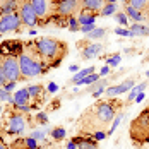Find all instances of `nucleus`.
Segmentation results:
<instances>
[{
  "label": "nucleus",
  "mask_w": 149,
  "mask_h": 149,
  "mask_svg": "<svg viewBox=\"0 0 149 149\" xmlns=\"http://www.w3.org/2000/svg\"><path fill=\"white\" fill-rule=\"evenodd\" d=\"M98 15H100V12H93V10L82 9V10L77 14V21H79L81 26H88V24H94V22H96Z\"/></svg>",
  "instance_id": "obj_15"
},
{
  "label": "nucleus",
  "mask_w": 149,
  "mask_h": 149,
  "mask_svg": "<svg viewBox=\"0 0 149 149\" xmlns=\"http://www.w3.org/2000/svg\"><path fill=\"white\" fill-rule=\"evenodd\" d=\"M146 142H149V139H148V141H146Z\"/></svg>",
  "instance_id": "obj_50"
},
{
  "label": "nucleus",
  "mask_w": 149,
  "mask_h": 149,
  "mask_svg": "<svg viewBox=\"0 0 149 149\" xmlns=\"http://www.w3.org/2000/svg\"><path fill=\"white\" fill-rule=\"evenodd\" d=\"M36 122L41 123V125H46V123H48V115H46L45 111H40V113L36 115Z\"/></svg>",
  "instance_id": "obj_36"
},
{
  "label": "nucleus",
  "mask_w": 149,
  "mask_h": 149,
  "mask_svg": "<svg viewBox=\"0 0 149 149\" xmlns=\"http://www.w3.org/2000/svg\"><path fill=\"white\" fill-rule=\"evenodd\" d=\"M123 12L127 14V17H129L130 21H134V22H142V21L146 19V15L142 14L141 10L134 9V7H132V5H129V3H125V7H123Z\"/></svg>",
  "instance_id": "obj_16"
},
{
  "label": "nucleus",
  "mask_w": 149,
  "mask_h": 149,
  "mask_svg": "<svg viewBox=\"0 0 149 149\" xmlns=\"http://www.w3.org/2000/svg\"><path fill=\"white\" fill-rule=\"evenodd\" d=\"M31 137L34 139V141H38V142H43L46 139V132L43 129H40V130H34V132H31Z\"/></svg>",
  "instance_id": "obj_32"
},
{
  "label": "nucleus",
  "mask_w": 149,
  "mask_h": 149,
  "mask_svg": "<svg viewBox=\"0 0 149 149\" xmlns=\"http://www.w3.org/2000/svg\"><path fill=\"white\" fill-rule=\"evenodd\" d=\"M19 58V67H21V75L22 79H31V77H38V75L45 74L48 70L43 60L40 57V53L36 52V48L33 43L26 45V50H22V53L17 55Z\"/></svg>",
  "instance_id": "obj_3"
},
{
  "label": "nucleus",
  "mask_w": 149,
  "mask_h": 149,
  "mask_svg": "<svg viewBox=\"0 0 149 149\" xmlns=\"http://www.w3.org/2000/svg\"><path fill=\"white\" fill-rule=\"evenodd\" d=\"M148 26H149V22H148Z\"/></svg>",
  "instance_id": "obj_52"
},
{
  "label": "nucleus",
  "mask_w": 149,
  "mask_h": 149,
  "mask_svg": "<svg viewBox=\"0 0 149 149\" xmlns=\"http://www.w3.org/2000/svg\"><path fill=\"white\" fill-rule=\"evenodd\" d=\"M50 135H52L53 141H62V139H65L67 132H65L63 127H53V129L50 130Z\"/></svg>",
  "instance_id": "obj_27"
},
{
  "label": "nucleus",
  "mask_w": 149,
  "mask_h": 149,
  "mask_svg": "<svg viewBox=\"0 0 149 149\" xmlns=\"http://www.w3.org/2000/svg\"><path fill=\"white\" fill-rule=\"evenodd\" d=\"M3 125H5V132L9 135H21L26 129V117H24V113H21L17 110L15 111L7 110Z\"/></svg>",
  "instance_id": "obj_5"
},
{
  "label": "nucleus",
  "mask_w": 149,
  "mask_h": 149,
  "mask_svg": "<svg viewBox=\"0 0 149 149\" xmlns=\"http://www.w3.org/2000/svg\"><path fill=\"white\" fill-rule=\"evenodd\" d=\"M79 69H81L79 65H70V72H74V74H77V72H79Z\"/></svg>",
  "instance_id": "obj_45"
},
{
  "label": "nucleus",
  "mask_w": 149,
  "mask_h": 149,
  "mask_svg": "<svg viewBox=\"0 0 149 149\" xmlns=\"http://www.w3.org/2000/svg\"><path fill=\"white\" fill-rule=\"evenodd\" d=\"M123 117H125V111H117V115H115V118L111 120V125H110V129L106 130V135L110 137V135L113 134L117 129H118V125H120V122L123 120Z\"/></svg>",
  "instance_id": "obj_21"
},
{
  "label": "nucleus",
  "mask_w": 149,
  "mask_h": 149,
  "mask_svg": "<svg viewBox=\"0 0 149 149\" xmlns=\"http://www.w3.org/2000/svg\"><path fill=\"white\" fill-rule=\"evenodd\" d=\"M130 139L132 142L142 144L149 139V106L139 113V117L130 125Z\"/></svg>",
  "instance_id": "obj_4"
},
{
  "label": "nucleus",
  "mask_w": 149,
  "mask_h": 149,
  "mask_svg": "<svg viewBox=\"0 0 149 149\" xmlns=\"http://www.w3.org/2000/svg\"><path fill=\"white\" fill-rule=\"evenodd\" d=\"M115 21L118 22L120 26H127V28H129V17H127L125 12H117V14H115Z\"/></svg>",
  "instance_id": "obj_30"
},
{
  "label": "nucleus",
  "mask_w": 149,
  "mask_h": 149,
  "mask_svg": "<svg viewBox=\"0 0 149 149\" xmlns=\"http://www.w3.org/2000/svg\"><path fill=\"white\" fill-rule=\"evenodd\" d=\"M17 14H19V17H21V21H22V26L31 28V29H34L36 26H40V19H38L36 12L33 10L29 0H21Z\"/></svg>",
  "instance_id": "obj_8"
},
{
  "label": "nucleus",
  "mask_w": 149,
  "mask_h": 149,
  "mask_svg": "<svg viewBox=\"0 0 149 149\" xmlns=\"http://www.w3.org/2000/svg\"><path fill=\"white\" fill-rule=\"evenodd\" d=\"M48 91H50V93H55V91H58V86L52 82V84H48Z\"/></svg>",
  "instance_id": "obj_42"
},
{
  "label": "nucleus",
  "mask_w": 149,
  "mask_h": 149,
  "mask_svg": "<svg viewBox=\"0 0 149 149\" xmlns=\"http://www.w3.org/2000/svg\"><path fill=\"white\" fill-rule=\"evenodd\" d=\"M117 12H118V5H117V3H106L103 9H101L100 15H103V17H108V15H115Z\"/></svg>",
  "instance_id": "obj_26"
},
{
  "label": "nucleus",
  "mask_w": 149,
  "mask_h": 149,
  "mask_svg": "<svg viewBox=\"0 0 149 149\" xmlns=\"http://www.w3.org/2000/svg\"><path fill=\"white\" fill-rule=\"evenodd\" d=\"M77 48L81 50V58L82 60H91L94 58V57H98L101 52H103V45L101 43H98V41H89V40H86V41H79L77 43Z\"/></svg>",
  "instance_id": "obj_11"
},
{
  "label": "nucleus",
  "mask_w": 149,
  "mask_h": 149,
  "mask_svg": "<svg viewBox=\"0 0 149 149\" xmlns=\"http://www.w3.org/2000/svg\"><path fill=\"white\" fill-rule=\"evenodd\" d=\"M67 28L72 31V33L81 31V24H79V21H77V15H72V17L67 19Z\"/></svg>",
  "instance_id": "obj_29"
},
{
  "label": "nucleus",
  "mask_w": 149,
  "mask_h": 149,
  "mask_svg": "<svg viewBox=\"0 0 149 149\" xmlns=\"http://www.w3.org/2000/svg\"><path fill=\"white\" fill-rule=\"evenodd\" d=\"M9 81H7V77L3 74V67H2V57H0V86H5Z\"/></svg>",
  "instance_id": "obj_37"
},
{
  "label": "nucleus",
  "mask_w": 149,
  "mask_h": 149,
  "mask_svg": "<svg viewBox=\"0 0 149 149\" xmlns=\"http://www.w3.org/2000/svg\"><path fill=\"white\" fill-rule=\"evenodd\" d=\"M148 17H149V12H148Z\"/></svg>",
  "instance_id": "obj_51"
},
{
  "label": "nucleus",
  "mask_w": 149,
  "mask_h": 149,
  "mask_svg": "<svg viewBox=\"0 0 149 149\" xmlns=\"http://www.w3.org/2000/svg\"><path fill=\"white\" fill-rule=\"evenodd\" d=\"M93 135H94V141H96V142L106 139V132H104V130H96V132H93Z\"/></svg>",
  "instance_id": "obj_38"
},
{
  "label": "nucleus",
  "mask_w": 149,
  "mask_h": 149,
  "mask_svg": "<svg viewBox=\"0 0 149 149\" xmlns=\"http://www.w3.org/2000/svg\"><path fill=\"white\" fill-rule=\"evenodd\" d=\"M33 45L36 48V52L40 53V57L43 60L48 69L52 67H57L63 55L67 53V45L60 40H55V38H50V36H45V38H38L33 41Z\"/></svg>",
  "instance_id": "obj_2"
},
{
  "label": "nucleus",
  "mask_w": 149,
  "mask_h": 149,
  "mask_svg": "<svg viewBox=\"0 0 149 149\" xmlns=\"http://www.w3.org/2000/svg\"><path fill=\"white\" fill-rule=\"evenodd\" d=\"M104 36H106V29H104V28H94L91 33L86 34V40H89V41H98V40H103Z\"/></svg>",
  "instance_id": "obj_20"
},
{
  "label": "nucleus",
  "mask_w": 149,
  "mask_h": 149,
  "mask_svg": "<svg viewBox=\"0 0 149 149\" xmlns=\"http://www.w3.org/2000/svg\"><path fill=\"white\" fill-rule=\"evenodd\" d=\"M29 3L40 19V26L52 22L55 15V5H57L53 0H29Z\"/></svg>",
  "instance_id": "obj_6"
},
{
  "label": "nucleus",
  "mask_w": 149,
  "mask_h": 149,
  "mask_svg": "<svg viewBox=\"0 0 149 149\" xmlns=\"http://www.w3.org/2000/svg\"><path fill=\"white\" fill-rule=\"evenodd\" d=\"M134 86H135L134 79H127V81H123L122 84L106 88V89H104V94H108V98H117V96H120V94H125L127 91H130Z\"/></svg>",
  "instance_id": "obj_13"
},
{
  "label": "nucleus",
  "mask_w": 149,
  "mask_h": 149,
  "mask_svg": "<svg viewBox=\"0 0 149 149\" xmlns=\"http://www.w3.org/2000/svg\"><path fill=\"white\" fill-rule=\"evenodd\" d=\"M120 101L115 98H108L106 101H98L96 104L89 106V110L84 111L81 122L86 130L96 132V130H106L108 125H111V120L115 118L118 111Z\"/></svg>",
  "instance_id": "obj_1"
},
{
  "label": "nucleus",
  "mask_w": 149,
  "mask_h": 149,
  "mask_svg": "<svg viewBox=\"0 0 149 149\" xmlns=\"http://www.w3.org/2000/svg\"><path fill=\"white\" fill-rule=\"evenodd\" d=\"M67 149H77V144H75L74 141H69L67 142Z\"/></svg>",
  "instance_id": "obj_43"
},
{
  "label": "nucleus",
  "mask_w": 149,
  "mask_h": 149,
  "mask_svg": "<svg viewBox=\"0 0 149 149\" xmlns=\"http://www.w3.org/2000/svg\"><path fill=\"white\" fill-rule=\"evenodd\" d=\"M146 88H148V82H141V84H137V86H134L132 89L129 91V96H127V100H129V101H134V100H135V96H137L139 93L146 91Z\"/></svg>",
  "instance_id": "obj_23"
},
{
  "label": "nucleus",
  "mask_w": 149,
  "mask_h": 149,
  "mask_svg": "<svg viewBox=\"0 0 149 149\" xmlns=\"http://www.w3.org/2000/svg\"><path fill=\"white\" fill-rule=\"evenodd\" d=\"M21 0H0V15H9L19 10Z\"/></svg>",
  "instance_id": "obj_14"
},
{
  "label": "nucleus",
  "mask_w": 149,
  "mask_h": 149,
  "mask_svg": "<svg viewBox=\"0 0 149 149\" xmlns=\"http://www.w3.org/2000/svg\"><path fill=\"white\" fill-rule=\"evenodd\" d=\"M100 89H106V81H104V79H100V81H96L94 84H91V86H89V91H91V93H94V91H100Z\"/></svg>",
  "instance_id": "obj_31"
},
{
  "label": "nucleus",
  "mask_w": 149,
  "mask_h": 149,
  "mask_svg": "<svg viewBox=\"0 0 149 149\" xmlns=\"http://www.w3.org/2000/svg\"><path fill=\"white\" fill-rule=\"evenodd\" d=\"M72 141L77 144V149H98V144H96L94 139H86L82 135H77Z\"/></svg>",
  "instance_id": "obj_17"
},
{
  "label": "nucleus",
  "mask_w": 149,
  "mask_h": 149,
  "mask_svg": "<svg viewBox=\"0 0 149 149\" xmlns=\"http://www.w3.org/2000/svg\"><path fill=\"white\" fill-rule=\"evenodd\" d=\"M22 26V21L17 12L9 15H0V34L5 33H12V31H19Z\"/></svg>",
  "instance_id": "obj_12"
},
{
  "label": "nucleus",
  "mask_w": 149,
  "mask_h": 149,
  "mask_svg": "<svg viewBox=\"0 0 149 149\" xmlns=\"http://www.w3.org/2000/svg\"><path fill=\"white\" fill-rule=\"evenodd\" d=\"M2 67H3V74L7 77V81H22L21 75V67H19V58L15 55H5L2 57Z\"/></svg>",
  "instance_id": "obj_7"
},
{
  "label": "nucleus",
  "mask_w": 149,
  "mask_h": 149,
  "mask_svg": "<svg viewBox=\"0 0 149 149\" xmlns=\"http://www.w3.org/2000/svg\"><path fill=\"white\" fill-rule=\"evenodd\" d=\"M115 34H118V36H127V38H132V33L129 31V28H117V29H115Z\"/></svg>",
  "instance_id": "obj_35"
},
{
  "label": "nucleus",
  "mask_w": 149,
  "mask_h": 149,
  "mask_svg": "<svg viewBox=\"0 0 149 149\" xmlns=\"http://www.w3.org/2000/svg\"><path fill=\"white\" fill-rule=\"evenodd\" d=\"M3 88H5V91H9V93H10V91H12V89L15 88V82H14V81H9V82H7V84L3 86Z\"/></svg>",
  "instance_id": "obj_41"
},
{
  "label": "nucleus",
  "mask_w": 149,
  "mask_h": 149,
  "mask_svg": "<svg viewBox=\"0 0 149 149\" xmlns=\"http://www.w3.org/2000/svg\"><path fill=\"white\" fill-rule=\"evenodd\" d=\"M0 149H10V148H9V146H7V144H5V142L0 139Z\"/></svg>",
  "instance_id": "obj_46"
},
{
  "label": "nucleus",
  "mask_w": 149,
  "mask_h": 149,
  "mask_svg": "<svg viewBox=\"0 0 149 149\" xmlns=\"http://www.w3.org/2000/svg\"><path fill=\"white\" fill-rule=\"evenodd\" d=\"M96 26L94 24H88V26H81V33H84V34H88V33H91V31L94 29Z\"/></svg>",
  "instance_id": "obj_39"
},
{
  "label": "nucleus",
  "mask_w": 149,
  "mask_h": 149,
  "mask_svg": "<svg viewBox=\"0 0 149 149\" xmlns=\"http://www.w3.org/2000/svg\"><path fill=\"white\" fill-rule=\"evenodd\" d=\"M129 31L132 33V38L134 36H149V26L148 24H142V22L129 24Z\"/></svg>",
  "instance_id": "obj_18"
},
{
  "label": "nucleus",
  "mask_w": 149,
  "mask_h": 149,
  "mask_svg": "<svg viewBox=\"0 0 149 149\" xmlns=\"http://www.w3.org/2000/svg\"><path fill=\"white\" fill-rule=\"evenodd\" d=\"M104 5H106V0H82V9L93 10V12H101Z\"/></svg>",
  "instance_id": "obj_19"
},
{
  "label": "nucleus",
  "mask_w": 149,
  "mask_h": 149,
  "mask_svg": "<svg viewBox=\"0 0 149 149\" xmlns=\"http://www.w3.org/2000/svg\"><path fill=\"white\" fill-rule=\"evenodd\" d=\"M0 101H7V103H12V96L9 91H5L3 86H0Z\"/></svg>",
  "instance_id": "obj_33"
},
{
  "label": "nucleus",
  "mask_w": 149,
  "mask_h": 149,
  "mask_svg": "<svg viewBox=\"0 0 149 149\" xmlns=\"http://www.w3.org/2000/svg\"><path fill=\"white\" fill-rule=\"evenodd\" d=\"M82 10V0H62L55 5V15L60 17H72L74 14Z\"/></svg>",
  "instance_id": "obj_9"
},
{
  "label": "nucleus",
  "mask_w": 149,
  "mask_h": 149,
  "mask_svg": "<svg viewBox=\"0 0 149 149\" xmlns=\"http://www.w3.org/2000/svg\"><path fill=\"white\" fill-rule=\"evenodd\" d=\"M28 91H29V96L31 100H40L41 96H43V88L40 86V84H33V86H28Z\"/></svg>",
  "instance_id": "obj_24"
},
{
  "label": "nucleus",
  "mask_w": 149,
  "mask_h": 149,
  "mask_svg": "<svg viewBox=\"0 0 149 149\" xmlns=\"http://www.w3.org/2000/svg\"><path fill=\"white\" fill-rule=\"evenodd\" d=\"M0 113H2V104H0Z\"/></svg>",
  "instance_id": "obj_49"
},
{
  "label": "nucleus",
  "mask_w": 149,
  "mask_h": 149,
  "mask_svg": "<svg viewBox=\"0 0 149 149\" xmlns=\"http://www.w3.org/2000/svg\"><path fill=\"white\" fill-rule=\"evenodd\" d=\"M106 74H110V67H108V65L103 67V69H101V72H100V75H106Z\"/></svg>",
  "instance_id": "obj_44"
},
{
  "label": "nucleus",
  "mask_w": 149,
  "mask_h": 149,
  "mask_svg": "<svg viewBox=\"0 0 149 149\" xmlns=\"http://www.w3.org/2000/svg\"><path fill=\"white\" fill-rule=\"evenodd\" d=\"M10 104L14 106V110L21 111V113L31 111V96H29L28 88H22V89L15 91L14 96H12V103Z\"/></svg>",
  "instance_id": "obj_10"
},
{
  "label": "nucleus",
  "mask_w": 149,
  "mask_h": 149,
  "mask_svg": "<svg viewBox=\"0 0 149 149\" xmlns=\"http://www.w3.org/2000/svg\"><path fill=\"white\" fill-rule=\"evenodd\" d=\"M117 2H123V3H127V0H106V3H117Z\"/></svg>",
  "instance_id": "obj_47"
},
{
  "label": "nucleus",
  "mask_w": 149,
  "mask_h": 149,
  "mask_svg": "<svg viewBox=\"0 0 149 149\" xmlns=\"http://www.w3.org/2000/svg\"><path fill=\"white\" fill-rule=\"evenodd\" d=\"M120 60H122V57H120V53H117V55L106 58V65H108V67H117V65L120 63Z\"/></svg>",
  "instance_id": "obj_34"
},
{
  "label": "nucleus",
  "mask_w": 149,
  "mask_h": 149,
  "mask_svg": "<svg viewBox=\"0 0 149 149\" xmlns=\"http://www.w3.org/2000/svg\"><path fill=\"white\" fill-rule=\"evenodd\" d=\"M144 98H146V93H144V91H142V93H139V94H137V96H135L134 103H135V104H137V103H141V101H142V100H144Z\"/></svg>",
  "instance_id": "obj_40"
},
{
  "label": "nucleus",
  "mask_w": 149,
  "mask_h": 149,
  "mask_svg": "<svg viewBox=\"0 0 149 149\" xmlns=\"http://www.w3.org/2000/svg\"><path fill=\"white\" fill-rule=\"evenodd\" d=\"M127 3L141 12H149V0H127Z\"/></svg>",
  "instance_id": "obj_22"
},
{
  "label": "nucleus",
  "mask_w": 149,
  "mask_h": 149,
  "mask_svg": "<svg viewBox=\"0 0 149 149\" xmlns=\"http://www.w3.org/2000/svg\"><path fill=\"white\" fill-rule=\"evenodd\" d=\"M53 2H55V3H58V2H62V0H53Z\"/></svg>",
  "instance_id": "obj_48"
},
{
  "label": "nucleus",
  "mask_w": 149,
  "mask_h": 149,
  "mask_svg": "<svg viewBox=\"0 0 149 149\" xmlns=\"http://www.w3.org/2000/svg\"><path fill=\"white\" fill-rule=\"evenodd\" d=\"M94 72V67H88V69H82V70H79L77 74H74L72 77V84H79V81H82L86 75H89Z\"/></svg>",
  "instance_id": "obj_25"
},
{
  "label": "nucleus",
  "mask_w": 149,
  "mask_h": 149,
  "mask_svg": "<svg viewBox=\"0 0 149 149\" xmlns=\"http://www.w3.org/2000/svg\"><path fill=\"white\" fill-rule=\"evenodd\" d=\"M100 79H101V75L96 74V72H93V74L86 75L82 81H79V84H81V86H91V84H94V82H96V81H100ZM79 84H77V86H79Z\"/></svg>",
  "instance_id": "obj_28"
}]
</instances>
